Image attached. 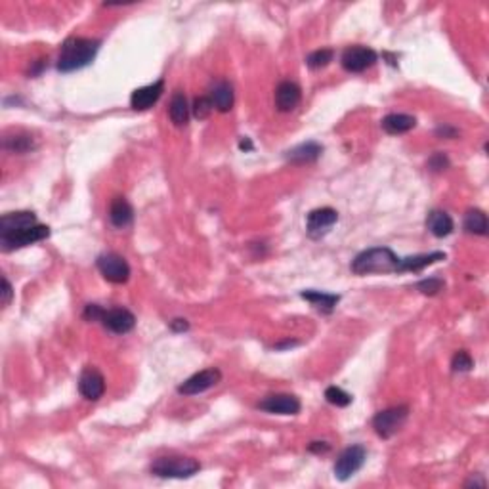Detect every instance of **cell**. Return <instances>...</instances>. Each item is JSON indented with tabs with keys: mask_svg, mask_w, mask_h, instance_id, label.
Instances as JSON below:
<instances>
[{
	"mask_svg": "<svg viewBox=\"0 0 489 489\" xmlns=\"http://www.w3.org/2000/svg\"><path fill=\"white\" fill-rule=\"evenodd\" d=\"M450 166V159L445 157L443 153H434L432 157L428 159V168L434 170V172H442Z\"/></svg>",
	"mask_w": 489,
	"mask_h": 489,
	"instance_id": "cell-32",
	"label": "cell"
},
{
	"mask_svg": "<svg viewBox=\"0 0 489 489\" xmlns=\"http://www.w3.org/2000/svg\"><path fill=\"white\" fill-rule=\"evenodd\" d=\"M339 220V213L331 208V206H323V208H316L308 214V220H306V229H308V235L312 239H319L323 237L329 229L337 224Z\"/></svg>",
	"mask_w": 489,
	"mask_h": 489,
	"instance_id": "cell-10",
	"label": "cell"
},
{
	"mask_svg": "<svg viewBox=\"0 0 489 489\" xmlns=\"http://www.w3.org/2000/svg\"><path fill=\"white\" fill-rule=\"evenodd\" d=\"M417 127V118L413 115H405V113H390L382 118V128L388 134H405L413 128Z\"/></svg>",
	"mask_w": 489,
	"mask_h": 489,
	"instance_id": "cell-19",
	"label": "cell"
},
{
	"mask_svg": "<svg viewBox=\"0 0 489 489\" xmlns=\"http://www.w3.org/2000/svg\"><path fill=\"white\" fill-rule=\"evenodd\" d=\"M325 400L331 403V405H337V407H348L354 398L348 394V392H344L342 388L329 386L325 390Z\"/></svg>",
	"mask_w": 489,
	"mask_h": 489,
	"instance_id": "cell-28",
	"label": "cell"
},
{
	"mask_svg": "<svg viewBox=\"0 0 489 489\" xmlns=\"http://www.w3.org/2000/svg\"><path fill=\"white\" fill-rule=\"evenodd\" d=\"M239 148L244 151H253V142H251L249 138H243V140L239 142Z\"/></svg>",
	"mask_w": 489,
	"mask_h": 489,
	"instance_id": "cell-38",
	"label": "cell"
},
{
	"mask_svg": "<svg viewBox=\"0 0 489 489\" xmlns=\"http://www.w3.org/2000/svg\"><path fill=\"white\" fill-rule=\"evenodd\" d=\"M436 134L443 136V138H457L459 130L457 128H451V127H447V125H443V127H438Z\"/></svg>",
	"mask_w": 489,
	"mask_h": 489,
	"instance_id": "cell-35",
	"label": "cell"
},
{
	"mask_svg": "<svg viewBox=\"0 0 489 489\" xmlns=\"http://www.w3.org/2000/svg\"><path fill=\"white\" fill-rule=\"evenodd\" d=\"M365 459H367V451H365L363 445L346 447V450L340 453L337 463H335V476H337V480H350V478L365 465Z\"/></svg>",
	"mask_w": 489,
	"mask_h": 489,
	"instance_id": "cell-6",
	"label": "cell"
},
{
	"mask_svg": "<svg viewBox=\"0 0 489 489\" xmlns=\"http://www.w3.org/2000/svg\"><path fill=\"white\" fill-rule=\"evenodd\" d=\"M300 296L304 300H308V302H312V304H314L319 312H323V314H331L332 310L337 308V304H339L340 300L339 294H331V292L321 291H302L300 292Z\"/></svg>",
	"mask_w": 489,
	"mask_h": 489,
	"instance_id": "cell-23",
	"label": "cell"
},
{
	"mask_svg": "<svg viewBox=\"0 0 489 489\" xmlns=\"http://www.w3.org/2000/svg\"><path fill=\"white\" fill-rule=\"evenodd\" d=\"M409 417V407L400 405V407H390V409L379 411L375 418H373V428L380 438H392L402 430V426L405 425V420Z\"/></svg>",
	"mask_w": 489,
	"mask_h": 489,
	"instance_id": "cell-4",
	"label": "cell"
},
{
	"mask_svg": "<svg viewBox=\"0 0 489 489\" xmlns=\"http://www.w3.org/2000/svg\"><path fill=\"white\" fill-rule=\"evenodd\" d=\"M213 109H214L213 102H211V98H206V96H201V98H197L195 103H193V115H195L199 121L208 117Z\"/></svg>",
	"mask_w": 489,
	"mask_h": 489,
	"instance_id": "cell-31",
	"label": "cell"
},
{
	"mask_svg": "<svg viewBox=\"0 0 489 489\" xmlns=\"http://www.w3.org/2000/svg\"><path fill=\"white\" fill-rule=\"evenodd\" d=\"M48 235H50V228L42 226V224H37L33 228L17 231V233H12V235H2L0 237V247H2L4 253H10L14 249H21V247H27V244L39 243L42 239H46Z\"/></svg>",
	"mask_w": 489,
	"mask_h": 489,
	"instance_id": "cell-9",
	"label": "cell"
},
{
	"mask_svg": "<svg viewBox=\"0 0 489 489\" xmlns=\"http://www.w3.org/2000/svg\"><path fill=\"white\" fill-rule=\"evenodd\" d=\"M443 287H445V283H443L442 279H438V277H428V279H423V281H418L417 283V289L423 294H438V292L442 291Z\"/></svg>",
	"mask_w": 489,
	"mask_h": 489,
	"instance_id": "cell-30",
	"label": "cell"
},
{
	"mask_svg": "<svg viewBox=\"0 0 489 489\" xmlns=\"http://www.w3.org/2000/svg\"><path fill=\"white\" fill-rule=\"evenodd\" d=\"M201 470L199 461L191 457H161L151 463V474L159 478H191Z\"/></svg>",
	"mask_w": 489,
	"mask_h": 489,
	"instance_id": "cell-3",
	"label": "cell"
},
{
	"mask_svg": "<svg viewBox=\"0 0 489 489\" xmlns=\"http://www.w3.org/2000/svg\"><path fill=\"white\" fill-rule=\"evenodd\" d=\"M377 60H379V55L373 48L350 46L342 52L340 64L350 73H363L377 64Z\"/></svg>",
	"mask_w": 489,
	"mask_h": 489,
	"instance_id": "cell-7",
	"label": "cell"
},
{
	"mask_svg": "<svg viewBox=\"0 0 489 489\" xmlns=\"http://www.w3.org/2000/svg\"><path fill=\"white\" fill-rule=\"evenodd\" d=\"M300 98H302L300 87L292 80H283L276 88V107L283 113L294 109L300 103Z\"/></svg>",
	"mask_w": 489,
	"mask_h": 489,
	"instance_id": "cell-16",
	"label": "cell"
},
{
	"mask_svg": "<svg viewBox=\"0 0 489 489\" xmlns=\"http://www.w3.org/2000/svg\"><path fill=\"white\" fill-rule=\"evenodd\" d=\"M102 323L103 327L109 329L111 332L125 335V332H130L134 329L136 317L134 314L127 308H111L103 312Z\"/></svg>",
	"mask_w": 489,
	"mask_h": 489,
	"instance_id": "cell-12",
	"label": "cell"
},
{
	"mask_svg": "<svg viewBox=\"0 0 489 489\" xmlns=\"http://www.w3.org/2000/svg\"><path fill=\"white\" fill-rule=\"evenodd\" d=\"M37 224H39V222H37V216H35V213H29V211L4 214V216L0 218V237L24 231V229L33 228V226H37Z\"/></svg>",
	"mask_w": 489,
	"mask_h": 489,
	"instance_id": "cell-15",
	"label": "cell"
},
{
	"mask_svg": "<svg viewBox=\"0 0 489 489\" xmlns=\"http://www.w3.org/2000/svg\"><path fill=\"white\" fill-rule=\"evenodd\" d=\"M100 40L85 39V37H71L62 44V52L57 57V69L62 73L79 71L94 62L100 52Z\"/></svg>",
	"mask_w": 489,
	"mask_h": 489,
	"instance_id": "cell-1",
	"label": "cell"
},
{
	"mask_svg": "<svg viewBox=\"0 0 489 489\" xmlns=\"http://www.w3.org/2000/svg\"><path fill=\"white\" fill-rule=\"evenodd\" d=\"M208 98H211V102H213L216 109L222 111V113H228L233 107V87L229 85L228 80H218L213 87V92Z\"/></svg>",
	"mask_w": 489,
	"mask_h": 489,
	"instance_id": "cell-21",
	"label": "cell"
},
{
	"mask_svg": "<svg viewBox=\"0 0 489 489\" xmlns=\"http://www.w3.org/2000/svg\"><path fill=\"white\" fill-rule=\"evenodd\" d=\"M402 258L388 247H373L363 251L352 262V272L355 276H369V274H400Z\"/></svg>",
	"mask_w": 489,
	"mask_h": 489,
	"instance_id": "cell-2",
	"label": "cell"
},
{
	"mask_svg": "<svg viewBox=\"0 0 489 489\" xmlns=\"http://www.w3.org/2000/svg\"><path fill=\"white\" fill-rule=\"evenodd\" d=\"M332 57H335V52L331 48H321V50H316L306 57V65L310 69H321V67H327L331 64Z\"/></svg>",
	"mask_w": 489,
	"mask_h": 489,
	"instance_id": "cell-26",
	"label": "cell"
},
{
	"mask_svg": "<svg viewBox=\"0 0 489 489\" xmlns=\"http://www.w3.org/2000/svg\"><path fill=\"white\" fill-rule=\"evenodd\" d=\"M220 380H222L220 369H216V367L203 369V371L191 375L188 380H184L180 386H178V394L181 395L203 394V392H206V390H211L213 386H216Z\"/></svg>",
	"mask_w": 489,
	"mask_h": 489,
	"instance_id": "cell-8",
	"label": "cell"
},
{
	"mask_svg": "<svg viewBox=\"0 0 489 489\" xmlns=\"http://www.w3.org/2000/svg\"><path fill=\"white\" fill-rule=\"evenodd\" d=\"M300 400L291 394H276L268 395L266 400L258 403V409L274 415H296L300 413Z\"/></svg>",
	"mask_w": 489,
	"mask_h": 489,
	"instance_id": "cell-13",
	"label": "cell"
},
{
	"mask_svg": "<svg viewBox=\"0 0 489 489\" xmlns=\"http://www.w3.org/2000/svg\"><path fill=\"white\" fill-rule=\"evenodd\" d=\"M170 329L176 332L188 331V329H190V323H188L186 319H174V321H170Z\"/></svg>",
	"mask_w": 489,
	"mask_h": 489,
	"instance_id": "cell-37",
	"label": "cell"
},
{
	"mask_svg": "<svg viewBox=\"0 0 489 489\" xmlns=\"http://www.w3.org/2000/svg\"><path fill=\"white\" fill-rule=\"evenodd\" d=\"M465 229L472 235H488L489 222L486 213L480 208H470L465 214Z\"/></svg>",
	"mask_w": 489,
	"mask_h": 489,
	"instance_id": "cell-25",
	"label": "cell"
},
{
	"mask_svg": "<svg viewBox=\"0 0 489 489\" xmlns=\"http://www.w3.org/2000/svg\"><path fill=\"white\" fill-rule=\"evenodd\" d=\"M465 486H474V488H476V486H480V488H486V480H478V478L474 480V478H472V480L466 481Z\"/></svg>",
	"mask_w": 489,
	"mask_h": 489,
	"instance_id": "cell-39",
	"label": "cell"
},
{
	"mask_svg": "<svg viewBox=\"0 0 489 489\" xmlns=\"http://www.w3.org/2000/svg\"><path fill=\"white\" fill-rule=\"evenodd\" d=\"M168 115L176 127H186L190 121V107H188V100L181 92H176L170 100V107H168Z\"/></svg>",
	"mask_w": 489,
	"mask_h": 489,
	"instance_id": "cell-24",
	"label": "cell"
},
{
	"mask_svg": "<svg viewBox=\"0 0 489 489\" xmlns=\"http://www.w3.org/2000/svg\"><path fill=\"white\" fill-rule=\"evenodd\" d=\"M109 220L115 228H128L134 220V208L125 197H115L109 206Z\"/></svg>",
	"mask_w": 489,
	"mask_h": 489,
	"instance_id": "cell-18",
	"label": "cell"
},
{
	"mask_svg": "<svg viewBox=\"0 0 489 489\" xmlns=\"http://www.w3.org/2000/svg\"><path fill=\"white\" fill-rule=\"evenodd\" d=\"M321 153H323V148L319 143L306 142L287 151L285 159L289 163H294V165H308V163H314V161L321 157Z\"/></svg>",
	"mask_w": 489,
	"mask_h": 489,
	"instance_id": "cell-17",
	"label": "cell"
},
{
	"mask_svg": "<svg viewBox=\"0 0 489 489\" xmlns=\"http://www.w3.org/2000/svg\"><path fill=\"white\" fill-rule=\"evenodd\" d=\"M289 346H299V340H287V342H283V344H277V350L279 348H289Z\"/></svg>",
	"mask_w": 489,
	"mask_h": 489,
	"instance_id": "cell-40",
	"label": "cell"
},
{
	"mask_svg": "<svg viewBox=\"0 0 489 489\" xmlns=\"http://www.w3.org/2000/svg\"><path fill=\"white\" fill-rule=\"evenodd\" d=\"M79 392L88 402H98L105 392V379L103 375L94 367H87L80 373Z\"/></svg>",
	"mask_w": 489,
	"mask_h": 489,
	"instance_id": "cell-11",
	"label": "cell"
},
{
	"mask_svg": "<svg viewBox=\"0 0 489 489\" xmlns=\"http://www.w3.org/2000/svg\"><path fill=\"white\" fill-rule=\"evenodd\" d=\"M96 266L109 283L123 285L130 279V266L128 262L117 253H103L98 256Z\"/></svg>",
	"mask_w": 489,
	"mask_h": 489,
	"instance_id": "cell-5",
	"label": "cell"
},
{
	"mask_svg": "<svg viewBox=\"0 0 489 489\" xmlns=\"http://www.w3.org/2000/svg\"><path fill=\"white\" fill-rule=\"evenodd\" d=\"M103 312H105V310H103L102 306H98V304H88L87 308H85L82 317H85L87 321H102Z\"/></svg>",
	"mask_w": 489,
	"mask_h": 489,
	"instance_id": "cell-33",
	"label": "cell"
},
{
	"mask_svg": "<svg viewBox=\"0 0 489 489\" xmlns=\"http://www.w3.org/2000/svg\"><path fill=\"white\" fill-rule=\"evenodd\" d=\"M308 450L312 451V453H327V451L331 450V445L325 442H312Z\"/></svg>",
	"mask_w": 489,
	"mask_h": 489,
	"instance_id": "cell-36",
	"label": "cell"
},
{
	"mask_svg": "<svg viewBox=\"0 0 489 489\" xmlns=\"http://www.w3.org/2000/svg\"><path fill=\"white\" fill-rule=\"evenodd\" d=\"M451 367H453V371L455 373L472 371V367H474L472 355L468 354V352H465V350H459L457 354L453 355V359H451Z\"/></svg>",
	"mask_w": 489,
	"mask_h": 489,
	"instance_id": "cell-29",
	"label": "cell"
},
{
	"mask_svg": "<svg viewBox=\"0 0 489 489\" xmlns=\"http://www.w3.org/2000/svg\"><path fill=\"white\" fill-rule=\"evenodd\" d=\"M426 226L434 237H447L455 228L453 218L443 211H432L426 218Z\"/></svg>",
	"mask_w": 489,
	"mask_h": 489,
	"instance_id": "cell-22",
	"label": "cell"
},
{
	"mask_svg": "<svg viewBox=\"0 0 489 489\" xmlns=\"http://www.w3.org/2000/svg\"><path fill=\"white\" fill-rule=\"evenodd\" d=\"M163 92H165V80L163 79H159L157 82L148 85V87L136 88L132 96H130V107L136 111L150 109V107H153V103H157Z\"/></svg>",
	"mask_w": 489,
	"mask_h": 489,
	"instance_id": "cell-14",
	"label": "cell"
},
{
	"mask_svg": "<svg viewBox=\"0 0 489 489\" xmlns=\"http://www.w3.org/2000/svg\"><path fill=\"white\" fill-rule=\"evenodd\" d=\"M4 148L12 153H27L29 150L35 148L31 136H14V138H6L4 140Z\"/></svg>",
	"mask_w": 489,
	"mask_h": 489,
	"instance_id": "cell-27",
	"label": "cell"
},
{
	"mask_svg": "<svg viewBox=\"0 0 489 489\" xmlns=\"http://www.w3.org/2000/svg\"><path fill=\"white\" fill-rule=\"evenodd\" d=\"M445 260V254L436 251V253H428V254H415V256H407V258H402L400 262V274L403 272H423L428 266H432L436 262Z\"/></svg>",
	"mask_w": 489,
	"mask_h": 489,
	"instance_id": "cell-20",
	"label": "cell"
},
{
	"mask_svg": "<svg viewBox=\"0 0 489 489\" xmlns=\"http://www.w3.org/2000/svg\"><path fill=\"white\" fill-rule=\"evenodd\" d=\"M0 294H2V306L6 308L10 302H12V296H14L12 285H10V281L6 277H2V291H0Z\"/></svg>",
	"mask_w": 489,
	"mask_h": 489,
	"instance_id": "cell-34",
	"label": "cell"
}]
</instances>
